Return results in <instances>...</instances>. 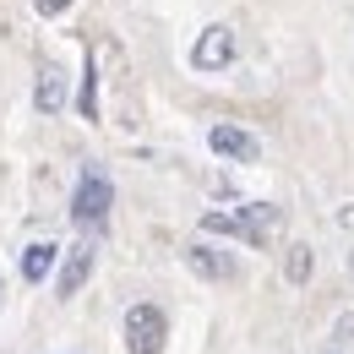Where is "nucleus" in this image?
Listing matches in <instances>:
<instances>
[{"instance_id": "4", "label": "nucleus", "mask_w": 354, "mask_h": 354, "mask_svg": "<svg viewBox=\"0 0 354 354\" xmlns=\"http://www.w3.org/2000/svg\"><path fill=\"white\" fill-rule=\"evenodd\" d=\"M191 66H196V71H229V66H234V28H229V22H213V28L191 44Z\"/></svg>"}, {"instance_id": "1", "label": "nucleus", "mask_w": 354, "mask_h": 354, "mask_svg": "<svg viewBox=\"0 0 354 354\" xmlns=\"http://www.w3.org/2000/svg\"><path fill=\"white\" fill-rule=\"evenodd\" d=\"M272 223H278V207H272V202H251V207H234V213H207L202 229H207V234H234V240H245V245L262 251Z\"/></svg>"}, {"instance_id": "2", "label": "nucleus", "mask_w": 354, "mask_h": 354, "mask_svg": "<svg viewBox=\"0 0 354 354\" xmlns=\"http://www.w3.org/2000/svg\"><path fill=\"white\" fill-rule=\"evenodd\" d=\"M109 207H115V185L98 175V169H82L77 191H71V218L82 229H104L109 223Z\"/></svg>"}, {"instance_id": "6", "label": "nucleus", "mask_w": 354, "mask_h": 354, "mask_svg": "<svg viewBox=\"0 0 354 354\" xmlns=\"http://www.w3.org/2000/svg\"><path fill=\"white\" fill-rule=\"evenodd\" d=\"M180 257H185V267H191L196 278H207V283H229V278H234V257L218 251V245H185Z\"/></svg>"}, {"instance_id": "13", "label": "nucleus", "mask_w": 354, "mask_h": 354, "mask_svg": "<svg viewBox=\"0 0 354 354\" xmlns=\"http://www.w3.org/2000/svg\"><path fill=\"white\" fill-rule=\"evenodd\" d=\"M333 338H338V344H349V338H354V310H349V316H338V327H333Z\"/></svg>"}, {"instance_id": "7", "label": "nucleus", "mask_w": 354, "mask_h": 354, "mask_svg": "<svg viewBox=\"0 0 354 354\" xmlns=\"http://www.w3.org/2000/svg\"><path fill=\"white\" fill-rule=\"evenodd\" d=\"M88 272H93V240H77L71 251H66V262H60V300H71L82 283H88Z\"/></svg>"}, {"instance_id": "9", "label": "nucleus", "mask_w": 354, "mask_h": 354, "mask_svg": "<svg viewBox=\"0 0 354 354\" xmlns=\"http://www.w3.org/2000/svg\"><path fill=\"white\" fill-rule=\"evenodd\" d=\"M33 104H39V115H60L66 109V82H60V71H39V93H33Z\"/></svg>"}, {"instance_id": "8", "label": "nucleus", "mask_w": 354, "mask_h": 354, "mask_svg": "<svg viewBox=\"0 0 354 354\" xmlns=\"http://www.w3.org/2000/svg\"><path fill=\"white\" fill-rule=\"evenodd\" d=\"M55 262H60V245L39 240V245H28V251H22V278H28V283H44L49 272H55Z\"/></svg>"}, {"instance_id": "11", "label": "nucleus", "mask_w": 354, "mask_h": 354, "mask_svg": "<svg viewBox=\"0 0 354 354\" xmlns=\"http://www.w3.org/2000/svg\"><path fill=\"white\" fill-rule=\"evenodd\" d=\"M93 88H98V71H93V55H88V71H82V120H98V98H93Z\"/></svg>"}, {"instance_id": "12", "label": "nucleus", "mask_w": 354, "mask_h": 354, "mask_svg": "<svg viewBox=\"0 0 354 354\" xmlns=\"http://www.w3.org/2000/svg\"><path fill=\"white\" fill-rule=\"evenodd\" d=\"M66 6H71V0H33V11H39V17H60Z\"/></svg>"}, {"instance_id": "10", "label": "nucleus", "mask_w": 354, "mask_h": 354, "mask_svg": "<svg viewBox=\"0 0 354 354\" xmlns=\"http://www.w3.org/2000/svg\"><path fill=\"white\" fill-rule=\"evenodd\" d=\"M283 272H289V283H306V278H310V245H289Z\"/></svg>"}, {"instance_id": "5", "label": "nucleus", "mask_w": 354, "mask_h": 354, "mask_svg": "<svg viewBox=\"0 0 354 354\" xmlns=\"http://www.w3.org/2000/svg\"><path fill=\"white\" fill-rule=\"evenodd\" d=\"M207 147H213L218 158H234V164H257V158H262V142L251 131H240V126H213V131H207Z\"/></svg>"}, {"instance_id": "3", "label": "nucleus", "mask_w": 354, "mask_h": 354, "mask_svg": "<svg viewBox=\"0 0 354 354\" xmlns=\"http://www.w3.org/2000/svg\"><path fill=\"white\" fill-rule=\"evenodd\" d=\"M164 338H169V316L153 300H136L126 310V354H164Z\"/></svg>"}]
</instances>
